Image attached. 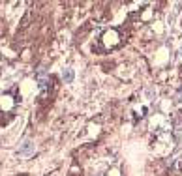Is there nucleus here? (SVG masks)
<instances>
[{"label": "nucleus", "mask_w": 182, "mask_h": 176, "mask_svg": "<svg viewBox=\"0 0 182 176\" xmlns=\"http://www.w3.org/2000/svg\"><path fill=\"white\" fill-rule=\"evenodd\" d=\"M62 79H64L66 83H73V69H70V68L64 69V71H62Z\"/></svg>", "instance_id": "2"}, {"label": "nucleus", "mask_w": 182, "mask_h": 176, "mask_svg": "<svg viewBox=\"0 0 182 176\" xmlns=\"http://www.w3.org/2000/svg\"><path fill=\"white\" fill-rule=\"evenodd\" d=\"M32 152H34V143H32V141H24V143L19 146V150H17L19 156H30Z\"/></svg>", "instance_id": "1"}]
</instances>
